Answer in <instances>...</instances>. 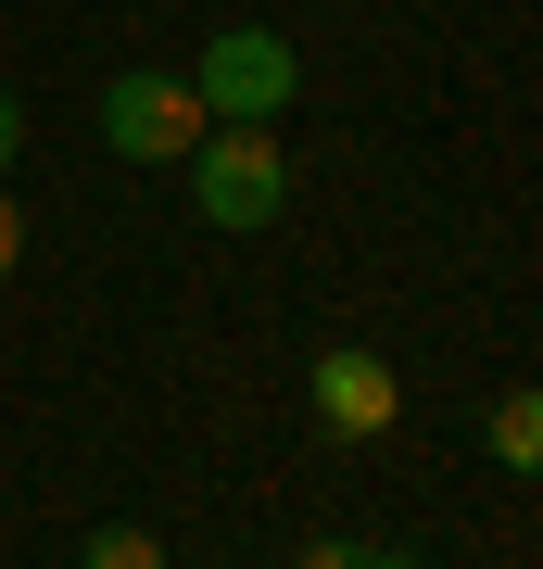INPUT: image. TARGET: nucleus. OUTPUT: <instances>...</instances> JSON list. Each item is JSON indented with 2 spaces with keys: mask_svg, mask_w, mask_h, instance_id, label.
Wrapping results in <instances>:
<instances>
[{
  "mask_svg": "<svg viewBox=\"0 0 543 569\" xmlns=\"http://www.w3.org/2000/svg\"><path fill=\"white\" fill-rule=\"evenodd\" d=\"M531 456H543V406L505 392V406H493V468H531Z\"/></svg>",
  "mask_w": 543,
  "mask_h": 569,
  "instance_id": "5",
  "label": "nucleus"
},
{
  "mask_svg": "<svg viewBox=\"0 0 543 569\" xmlns=\"http://www.w3.org/2000/svg\"><path fill=\"white\" fill-rule=\"evenodd\" d=\"M303 392H316V430H342V443H380V430H392V406H404V392H392V367L380 355H316V380H303Z\"/></svg>",
  "mask_w": 543,
  "mask_h": 569,
  "instance_id": "4",
  "label": "nucleus"
},
{
  "mask_svg": "<svg viewBox=\"0 0 543 569\" xmlns=\"http://www.w3.org/2000/svg\"><path fill=\"white\" fill-rule=\"evenodd\" d=\"M291 569H418V557H392V545H342V531H329V545H303Z\"/></svg>",
  "mask_w": 543,
  "mask_h": 569,
  "instance_id": "7",
  "label": "nucleus"
},
{
  "mask_svg": "<svg viewBox=\"0 0 543 569\" xmlns=\"http://www.w3.org/2000/svg\"><path fill=\"white\" fill-rule=\"evenodd\" d=\"M202 89L190 77H164V63H140V77H114L101 89V140H114L127 164H190V140H202Z\"/></svg>",
  "mask_w": 543,
  "mask_h": 569,
  "instance_id": "3",
  "label": "nucleus"
},
{
  "mask_svg": "<svg viewBox=\"0 0 543 569\" xmlns=\"http://www.w3.org/2000/svg\"><path fill=\"white\" fill-rule=\"evenodd\" d=\"M190 89H202V114H215V127H279L291 89H303V51L279 39V26H215L202 63H190Z\"/></svg>",
  "mask_w": 543,
  "mask_h": 569,
  "instance_id": "2",
  "label": "nucleus"
},
{
  "mask_svg": "<svg viewBox=\"0 0 543 569\" xmlns=\"http://www.w3.org/2000/svg\"><path fill=\"white\" fill-rule=\"evenodd\" d=\"M13 164H26V102L0 89V178H13Z\"/></svg>",
  "mask_w": 543,
  "mask_h": 569,
  "instance_id": "8",
  "label": "nucleus"
},
{
  "mask_svg": "<svg viewBox=\"0 0 543 569\" xmlns=\"http://www.w3.org/2000/svg\"><path fill=\"white\" fill-rule=\"evenodd\" d=\"M77 569H164V545H152V531H89V545H77Z\"/></svg>",
  "mask_w": 543,
  "mask_h": 569,
  "instance_id": "6",
  "label": "nucleus"
},
{
  "mask_svg": "<svg viewBox=\"0 0 543 569\" xmlns=\"http://www.w3.org/2000/svg\"><path fill=\"white\" fill-rule=\"evenodd\" d=\"M178 178H190L202 228H279V203H291V164H279V127H202Z\"/></svg>",
  "mask_w": 543,
  "mask_h": 569,
  "instance_id": "1",
  "label": "nucleus"
},
{
  "mask_svg": "<svg viewBox=\"0 0 543 569\" xmlns=\"http://www.w3.org/2000/svg\"><path fill=\"white\" fill-rule=\"evenodd\" d=\"M26 266V216H13V190H0V279Z\"/></svg>",
  "mask_w": 543,
  "mask_h": 569,
  "instance_id": "9",
  "label": "nucleus"
}]
</instances>
